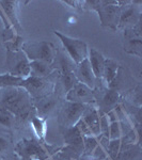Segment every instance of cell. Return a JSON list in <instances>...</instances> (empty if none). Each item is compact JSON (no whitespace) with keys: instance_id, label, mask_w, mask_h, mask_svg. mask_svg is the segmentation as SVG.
Wrapping results in <instances>:
<instances>
[{"instance_id":"cell-1","label":"cell","mask_w":142,"mask_h":160,"mask_svg":"<svg viewBox=\"0 0 142 160\" xmlns=\"http://www.w3.org/2000/svg\"><path fill=\"white\" fill-rule=\"evenodd\" d=\"M0 105L15 115V126L18 128L29 124L37 115L32 98L22 87H8L0 89Z\"/></svg>"},{"instance_id":"cell-2","label":"cell","mask_w":142,"mask_h":160,"mask_svg":"<svg viewBox=\"0 0 142 160\" xmlns=\"http://www.w3.org/2000/svg\"><path fill=\"white\" fill-rule=\"evenodd\" d=\"M82 10L94 11L99 14L100 25L105 29L118 30L121 9L114 0H88L82 1Z\"/></svg>"},{"instance_id":"cell-3","label":"cell","mask_w":142,"mask_h":160,"mask_svg":"<svg viewBox=\"0 0 142 160\" xmlns=\"http://www.w3.org/2000/svg\"><path fill=\"white\" fill-rule=\"evenodd\" d=\"M58 149V146L49 145L37 138H24L14 146V154L27 160H45Z\"/></svg>"},{"instance_id":"cell-4","label":"cell","mask_w":142,"mask_h":160,"mask_svg":"<svg viewBox=\"0 0 142 160\" xmlns=\"http://www.w3.org/2000/svg\"><path fill=\"white\" fill-rule=\"evenodd\" d=\"M57 78H58V71H55L47 77L29 76L23 80L20 87L24 88L32 100H34L55 92Z\"/></svg>"},{"instance_id":"cell-5","label":"cell","mask_w":142,"mask_h":160,"mask_svg":"<svg viewBox=\"0 0 142 160\" xmlns=\"http://www.w3.org/2000/svg\"><path fill=\"white\" fill-rule=\"evenodd\" d=\"M22 51L27 56L29 61H43L48 64H53L57 49L53 43L41 41L24 43Z\"/></svg>"},{"instance_id":"cell-6","label":"cell","mask_w":142,"mask_h":160,"mask_svg":"<svg viewBox=\"0 0 142 160\" xmlns=\"http://www.w3.org/2000/svg\"><path fill=\"white\" fill-rule=\"evenodd\" d=\"M94 95V105L96 106L97 110L107 114L121 104L122 94L119 93L117 90L107 88L105 84H100L93 90Z\"/></svg>"},{"instance_id":"cell-7","label":"cell","mask_w":142,"mask_h":160,"mask_svg":"<svg viewBox=\"0 0 142 160\" xmlns=\"http://www.w3.org/2000/svg\"><path fill=\"white\" fill-rule=\"evenodd\" d=\"M6 74L26 79L30 75V61L27 56L20 51L7 50Z\"/></svg>"},{"instance_id":"cell-8","label":"cell","mask_w":142,"mask_h":160,"mask_svg":"<svg viewBox=\"0 0 142 160\" xmlns=\"http://www.w3.org/2000/svg\"><path fill=\"white\" fill-rule=\"evenodd\" d=\"M88 105L76 104L64 99L58 108V124L62 128L75 126L81 118Z\"/></svg>"},{"instance_id":"cell-9","label":"cell","mask_w":142,"mask_h":160,"mask_svg":"<svg viewBox=\"0 0 142 160\" xmlns=\"http://www.w3.org/2000/svg\"><path fill=\"white\" fill-rule=\"evenodd\" d=\"M118 4L121 9L118 30L133 28L142 20L141 1H118Z\"/></svg>"},{"instance_id":"cell-10","label":"cell","mask_w":142,"mask_h":160,"mask_svg":"<svg viewBox=\"0 0 142 160\" xmlns=\"http://www.w3.org/2000/svg\"><path fill=\"white\" fill-rule=\"evenodd\" d=\"M53 33L61 41L65 52L68 53V57L73 60V62L76 65L80 63L81 61H84V59L88 58L89 48H88L86 42L78 40V38H69L68 35L63 34L60 31H57V30L53 31Z\"/></svg>"},{"instance_id":"cell-11","label":"cell","mask_w":142,"mask_h":160,"mask_svg":"<svg viewBox=\"0 0 142 160\" xmlns=\"http://www.w3.org/2000/svg\"><path fill=\"white\" fill-rule=\"evenodd\" d=\"M32 104L38 117L47 120V118H49L60 106V97L53 92L41 98L32 100Z\"/></svg>"},{"instance_id":"cell-12","label":"cell","mask_w":142,"mask_h":160,"mask_svg":"<svg viewBox=\"0 0 142 160\" xmlns=\"http://www.w3.org/2000/svg\"><path fill=\"white\" fill-rule=\"evenodd\" d=\"M74 74L76 79L78 80V82L86 84L87 87H89L92 90H94L95 88L100 86V84H104L103 80L96 79V77L94 76V73H93L88 58L84 59V61H81L79 64H77Z\"/></svg>"},{"instance_id":"cell-13","label":"cell","mask_w":142,"mask_h":160,"mask_svg":"<svg viewBox=\"0 0 142 160\" xmlns=\"http://www.w3.org/2000/svg\"><path fill=\"white\" fill-rule=\"evenodd\" d=\"M64 99L71 102H76V104L92 105L94 104L93 90L87 87L86 84L78 82L66 93Z\"/></svg>"},{"instance_id":"cell-14","label":"cell","mask_w":142,"mask_h":160,"mask_svg":"<svg viewBox=\"0 0 142 160\" xmlns=\"http://www.w3.org/2000/svg\"><path fill=\"white\" fill-rule=\"evenodd\" d=\"M17 4H18V1H8V0L0 1V10L3 13V15H6V18L12 26L15 32H17V34L20 35L24 32V29H23L18 20V16H17Z\"/></svg>"},{"instance_id":"cell-15","label":"cell","mask_w":142,"mask_h":160,"mask_svg":"<svg viewBox=\"0 0 142 160\" xmlns=\"http://www.w3.org/2000/svg\"><path fill=\"white\" fill-rule=\"evenodd\" d=\"M81 120L86 123V125L89 127L92 136L97 137L100 135L99 129V113L96 106L94 104L88 105L84 114L81 117Z\"/></svg>"},{"instance_id":"cell-16","label":"cell","mask_w":142,"mask_h":160,"mask_svg":"<svg viewBox=\"0 0 142 160\" xmlns=\"http://www.w3.org/2000/svg\"><path fill=\"white\" fill-rule=\"evenodd\" d=\"M88 60L90 62V65H91V68H92L93 73H94V76L96 77V79L102 80L106 58L103 56L102 52H99V51L96 50L95 48H89Z\"/></svg>"},{"instance_id":"cell-17","label":"cell","mask_w":142,"mask_h":160,"mask_svg":"<svg viewBox=\"0 0 142 160\" xmlns=\"http://www.w3.org/2000/svg\"><path fill=\"white\" fill-rule=\"evenodd\" d=\"M62 136H63V140L65 145H72L76 146L78 148L84 149V139H82L81 132L77 128V126H72L68 128H62L61 129Z\"/></svg>"},{"instance_id":"cell-18","label":"cell","mask_w":142,"mask_h":160,"mask_svg":"<svg viewBox=\"0 0 142 160\" xmlns=\"http://www.w3.org/2000/svg\"><path fill=\"white\" fill-rule=\"evenodd\" d=\"M115 160H142L141 144L134 143L121 146L120 153Z\"/></svg>"},{"instance_id":"cell-19","label":"cell","mask_w":142,"mask_h":160,"mask_svg":"<svg viewBox=\"0 0 142 160\" xmlns=\"http://www.w3.org/2000/svg\"><path fill=\"white\" fill-rule=\"evenodd\" d=\"M56 69L53 64H48L43 61H30V75L31 77H47Z\"/></svg>"},{"instance_id":"cell-20","label":"cell","mask_w":142,"mask_h":160,"mask_svg":"<svg viewBox=\"0 0 142 160\" xmlns=\"http://www.w3.org/2000/svg\"><path fill=\"white\" fill-rule=\"evenodd\" d=\"M120 64L112 59H106L104 65V73H103V83L108 87L115 79L120 68Z\"/></svg>"},{"instance_id":"cell-21","label":"cell","mask_w":142,"mask_h":160,"mask_svg":"<svg viewBox=\"0 0 142 160\" xmlns=\"http://www.w3.org/2000/svg\"><path fill=\"white\" fill-rule=\"evenodd\" d=\"M123 48L125 52L141 58L142 57V38H124Z\"/></svg>"},{"instance_id":"cell-22","label":"cell","mask_w":142,"mask_h":160,"mask_svg":"<svg viewBox=\"0 0 142 160\" xmlns=\"http://www.w3.org/2000/svg\"><path fill=\"white\" fill-rule=\"evenodd\" d=\"M46 118H40L38 115H35L34 118H31L30 121V125L32 127L33 131H34L37 139L42 142H45V136H46V131H47V126H46Z\"/></svg>"},{"instance_id":"cell-23","label":"cell","mask_w":142,"mask_h":160,"mask_svg":"<svg viewBox=\"0 0 142 160\" xmlns=\"http://www.w3.org/2000/svg\"><path fill=\"white\" fill-rule=\"evenodd\" d=\"M122 99L126 100L129 104L137 106V107H142V86L141 83H137L130 91L126 93V95L122 97Z\"/></svg>"},{"instance_id":"cell-24","label":"cell","mask_w":142,"mask_h":160,"mask_svg":"<svg viewBox=\"0 0 142 160\" xmlns=\"http://www.w3.org/2000/svg\"><path fill=\"white\" fill-rule=\"evenodd\" d=\"M109 143V139L103 137L102 135L99 136V144L93 151L91 156L95 160H108L107 157V146Z\"/></svg>"},{"instance_id":"cell-25","label":"cell","mask_w":142,"mask_h":160,"mask_svg":"<svg viewBox=\"0 0 142 160\" xmlns=\"http://www.w3.org/2000/svg\"><path fill=\"white\" fill-rule=\"evenodd\" d=\"M0 125L7 128L15 127V115L1 105H0Z\"/></svg>"},{"instance_id":"cell-26","label":"cell","mask_w":142,"mask_h":160,"mask_svg":"<svg viewBox=\"0 0 142 160\" xmlns=\"http://www.w3.org/2000/svg\"><path fill=\"white\" fill-rule=\"evenodd\" d=\"M121 148V141L120 139H114V140H109L107 146V157L108 160H115L120 153Z\"/></svg>"},{"instance_id":"cell-27","label":"cell","mask_w":142,"mask_h":160,"mask_svg":"<svg viewBox=\"0 0 142 160\" xmlns=\"http://www.w3.org/2000/svg\"><path fill=\"white\" fill-rule=\"evenodd\" d=\"M82 139H84V154L91 155L97 146V144H99V136H84Z\"/></svg>"},{"instance_id":"cell-28","label":"cell","mask_w":142,"mask_h":160,"mask_svg":"<svg viewBox=\"0 0 142 160\" xmlns=\"http://www.w3.org/2000/svg\"><path fill=\"white\" fill-rule=\"evenodd\" d=\"M24 38H23L22 35L16 34V37L13 38L12 41H9V42L4 43V46L7 47V50L10 51H20L23 47V44H24Z\"/></svg>"},{"instance_id":"cell-29","label":"cell","mask_w":142,"mask_h":160,"mask_svg":"<svg viewBox=\"0 0 142 160\" xmlns=\"http://www.w3.org/2000/svg\"><path fill=\"white\" fill-rule=\"evenodd\" d=\"M99 129H100V135L103 137H106V138L109 139V125H110V122L108 120L107 115L105 113L100 112L99 111Z\"/></svg>"},{"instance_id":"cell-30","label":"cell","mask_w":142,"mask_h":160,"mask_svg":"<svg viewBox=\"0 0 142 160\" xmlns=\"http://www.w3.org/2000/svg\"><path fill=\"white\" fill-rule=\"evenodd\" d=\"M122 137V130L119 121L110 123L109 125V140H114V139H121Z\"/></svg>"},{"instance_id":"cell-31","label":"cell","mask_w":142,"mask_h":160,"mask_svg":"<svg viewBox=\"0 0 142 160\" xmlns=\"http://www.w3.org/2000/svg\"><path fill=\"white\" fill-rule=\"evenodd\" d=\"M10 145H11V139H9L7 136L0 133V155L8 151Z\"/></svg>"},{"instance_id":"cell-32","label":"cell","mask_w":142,"mask_h":160,"mask_svg":"<svg viewBox=\"0 0 142 160\" xmlns=\"http://www.w3.org/2000/svg\"><path fill=\"white\" fill-rule=\"evenodd\" d=\"M76 126H77V128L79 129V131L81 132L82 136H87V137L92 136V133H91V131H90L89 127H88V126L86 125V123H84L81 118L78 121V122H77Z\"/></svg>"},{"instance_id":"cell-33","label":"cell","mask_w":142,"mask_h":160,"mask_svg":"<svg viewBox=\"0 0 142 160\" xmlns=\"http://www.w3.org/2000/svg\"><path fill=\"white\" fill-rule=\"evenodd\" d=\"M77 160H95L91 155H87V154H82Z\"/></svg>"},{"instance_id":"cell-34","label":"cell","mask_w":142,"mask_h":160,"mask_svg":"<svg viewBox=\"0 0 142 160\" xmlns=\"http://www.w3.org/2000/svg\"><path fill=\"white\" fill-rule=\"evenodd\" d=\"M10 160H27V159H25V158H22V157H19V156H17L16 154H14L12 156V158L10 159Z\"/></svg>"},{"instance_id":"cell-35","label":"cell","mask_w":142,"mask_h":160,"mask_svg":"<svg viewBox=\"0 0 142 160\" xmlns=\"http://www.w3.org/2000/svg\"><path fill=\"white\" fill-rule=\"evenodd\" d=\"M45 160H53V158H51V157H49V158H47V159H45Z\"/></svg>"},{"instance_id":"cell-36","label":"cell","mask_w":142,"mask_h":160,"mask_svg":"<svg viewBox=\"0 0 142 160\" xmlns=\"http://www.w3.org/2000/svg\"><path fill=\"white\" fill-rule=\"evenodd\" d=\"M0 160H8V159H6V158H2V159H0Z\"/></svg>"}]
</instances>
